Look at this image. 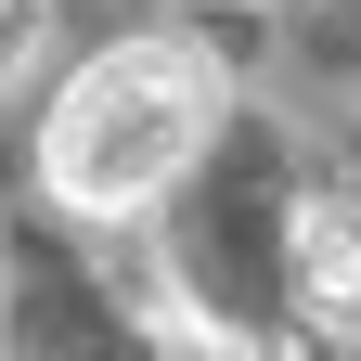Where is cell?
<instances>
[{
	"mask_svg": "<svg viewBox=\"0 0 361 361\" xmlns=\"http://www.w3.org/2000/svg\"><path fill=\"white\" fill-rule=\"evenodd\" d=\"M207 129H219V65L194 39H116V52H90L65 78L52 129H39V180L90 219H129V207L180 194Z\"/></svg>",
	"mask_w": 361,
	"mask_h": 361,
	"instance_id": "1",
	"label": "cell"
},
{
	"mask_svg": "<svg viewBox=\"0 0 361 361\" xmlns=\"http://www.w3.org/2000/svg\"><path fill=\"white\" fill-rule=\"evenodd\" d=\"M297 297L336 310V323H361V207H310V233H297Z\"/></svg>",
	"mask_w": 361,
	"mask_h": 361,
	"instance_id": "2",
	"label": "cell"
}]
</instances>
